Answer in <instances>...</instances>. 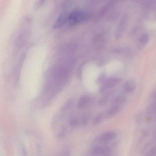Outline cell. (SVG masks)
Returning <instances> with one entry per match:
<instances>
[{"label":"cell","mask_w":156,"mask_h":156,"mask_svg":"<svg viewBox=\"0 0 156 156\" xmlns=\"http://www.w3.org/2000/svg\"><path fill=\"white\" fill-rule=\"evenodd\" d=\"M89 16V14L85 12H74L68 16L67 23H68L69 25H74L76 23L85 21L88 20Z\"/></svg>","instance_id":"6da1fadb"},{"label":"cell","mask_w":156,"mask_h":156,"mask_svg":"<svg viewBox=\"0 0 156 156\" xmlns=\"http://www.w3.org/2000/svg\"><path fill=\"white\" fill-rule=\"evenodd\" d=\"M117 134L114 131H108L99 136L96 139L97 142L101 143H107L115 139Z\"/></svg>","instance_id":"7a4b0ae2"},{"label":"cell","mask_w":156,"mask_h":156,"mask_svg":"<svg viewBox=\"0 0 156 156\" xmlns=\"http://www.w3.org/2000/svg\"><path fill=\"white\" fill-rule=\"evenodd\" d=\"M110 151L109 148L107 147H102L97 146L91 149L90 152L94 155H105Z\"/></svg>","instance_id":"3957f363"},{"label":"cell","mask_w":156,"mask_h":156,"mask_svg":"<svg viewBox=\"0 0 156 156\" xmlns=\"http://www.w3.org/2000/svg\"><path fill=\"white\" fill-rule=\"evenodd\" d=\"M121 81V79L119 78L115 77V78H109L106 81L104 84V87L105 89H111L120 83Z\"/></svg>","instance_id":"277c9868"},{"label":"cell","mask_w":156,"mask_h":156,"mask_svg":"<svg viewBox=\"0 0 156 156\" xmlns=\"http://www.w3.org/2000/svg\"><path fill=\"white\" fill-rule=\"evenodd\" d=\"M68 22V17L66 14H62L58 17L57 20L55 23L53 28L54 29H60L63 27Z\"/></svg>","instance_id":"5b68a950"},{"label":"cell","mask_w":156,"mask_h":156,"mask_svg":"<svg viewBox=\"0 0 156 156\" xmlns=\"http://www.w3.org/2000/svg\"><path fill=\"white\" fill-rule=\"evenodd\" d=\"M68 70L63 67H60L55 70L54 73V77L57 80L65 78L68 75Z\"/></svg>","instance_id":"8992f818"},{"label":"cell","mask_w":156,"mask_h":156,"mask_svg":"<svg viewBox=\"0 0 156 156\" xmlns=\"http://www.w3.org/2000/svg\"><path fill=\"white\" fill-rule=\"evenodd\" d=\"M91 98L88 96L83 95L79 99L78 104V108H83L85 107L91 102Z\"/></svg>","instance_id":"52a82bcc"},{"label":"cell","mask_w":156,"mask_h":156,"mask_svg":"<svg viewBox=\"0 0 156 156\" xmlns=\"http://www.w3.org/2000/svg\"><path fill=\"white\" fill-rule=\"evenodd\" d=\"M136 83L133 80H129L126 82L124 85V90L126 93L132 92L136 88Z\"/></svg>","instance_id":"ba28073f"},{"label":"cell","mask_w":156,"mask_h":156,"mask_svg":"<svg viewBox=\"0 0 156 156\" xmlns=\"http://www.w3.org/2000/svg\"><path fill=\"white\" fill-rule=\"evenodd\" d=\"M120 109V105L115 104L113 107L109 108L107 112V115L108 117H112L116 115Z\"/></svg>","instance_id":"9c48e42d"},{"label":"cell","mask_w":156,"mask_h":156,"mask_svg":"<svg viewBox=\"0 0 156 156\" xmlns=\"http://www.w3.org/2000/svg\"><path fill=\"white\" fill-rule=\"evenodd\" d=\"M149 40V35L147 34H144L140 37V41L142 44H146L148 42Z\"/></svg>","instance_id":"30bf717a"},{"label":"cell","mask_w":156,"mask_h":156,"mask_svg":"<svg viewBox=\"0 0 156 156\" xmlns=\"http://www.w3.org/2000/svg\"><path fill=\"white\" fill-rule=\"evenodd\" d=\"M103 117H104V115H103L102 114L98 115L95 119L94 120V122H93L94 125L95 126V125H98V124H99L100 122H101V121H102V119H103Z\"/></svg>","instance_id":"8fae6325"},{"label":"cell","mask_w":156,"mask_h":156,"mask_svg":"<svg viewBox=\"0 0 156 156\" xmlns=\"http://www.w3.org/2000/svg\"><path fill=\"white\" fill-rule=\"evenodd\" d=\"M70 123L71 126L73 127H76L78 126V120H76V119H71V120H70Z\"/></svg>","instance_id":"7c38bea8"},{"label":"cell","mask_w":156,"mask_h":156,"mask_svg":"<svg viewBox=\"0 0 156 156\" xmlns=\"http://www.w3.org/2000/svg\"><path fill=\"white\" fill-rule=\"evenodd\" d=\"M155 17H156V16H155Z\"/></svg>","instance_id":"4fadbf2b"}]
</instances>
